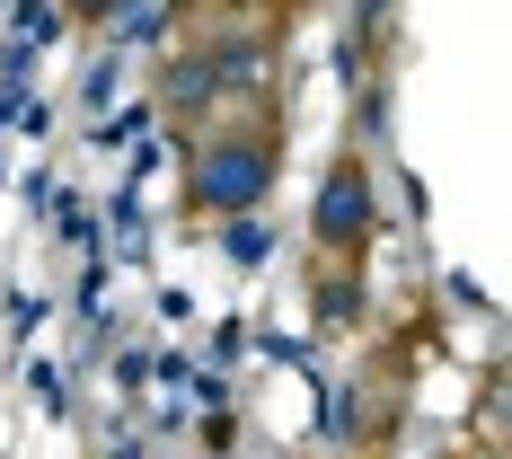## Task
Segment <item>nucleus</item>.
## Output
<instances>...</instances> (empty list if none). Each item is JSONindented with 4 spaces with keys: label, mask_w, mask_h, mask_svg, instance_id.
I'll return each mask as SVG.
<instances>
[{
    "label": "nucleus",
    "mask_w": 512,
    "mask_h": 459,
    "mask_svg": "<svg viewBox=\"0 0 512 459\" xmlns=\"http://www.w3.org/2000/svg\"><path fill=\"white\" fill-rule=\"evenodd\" d=\"M309 230L327 239V248H362L371 239V186H362L354 159H336L327 168V186H318V212H309Z\"/></svg>",
    "instance_id": "obj_2"
},
{
    "label": "nucleus",
    "mask_w": 512,
    "mask_h": 459,
    "mask_svg": "<svg viewBox=\"0 0 512 459\" xmlns=\"http://www.w3.org/2000/svg\"><path fill=\"white\" fill-rule=\"evenodd\" d=\"M98 9H106V0H71V18H98Z\"/></svg>",
    "instance_id": "obj_4"
},
{
    "label": "nucleus",
    "mask_w": 512,
    "mask_h": 459,
    "mask_svg": "<svg viewBox=\"0 0 512 459\" xmlns=\"http://www.w3.org/2000/svg\"><path fill=\"white\" fill-rule=\"evenodd\" d=\"M265 186H274L265 142H221V151H204V168H195V195H204L212 212H248Z\"/></svg>",
    "instance_id": "obj_1"
},
{
    "label": "nucleus",
    "mask_w": 512,
    "mask_h": 459,
    "mask_svg": "<svg viewBox=\"0 0 512 459\" xmlns=\"http://www.w3.org/2000/svg\"><path fill=\"white\" fill-rule=\"evenodd\" d=\"M221 248H230V265H265V230L230 212V230H221Z\"/></svg>",
    "instance_id": "obj_3"
}]
</instances>
